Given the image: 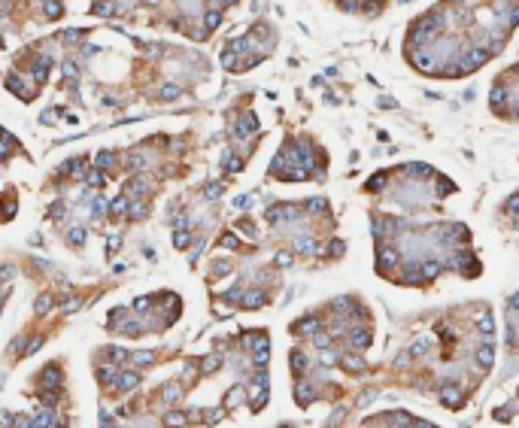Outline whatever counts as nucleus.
Segmentation results:
<instances>
[{
    "label": "nucleus",
    "mask_w": 519,
    "mask_h": 428,
    "mask_svg": "<svg viewBox=\"0 0 519 428\" xmlns=\"http://www.w3.org/2000/svg\"><path fill=\"white\" fill-rule=\"evenodd\" d=\"M401 173L407 176V180H416V183L434 180V167L431 164H407V167H401Z\"/></svg>",
    "instance_id": "1"
},
{
    "label": "nucleus",
    "mask_w": 519,
    "mask_h": 428,
    "mask_svg": "<svg viewBox=\"0 0 519 428\" xmlns=\"http://www.w3.org/2000/svg\"><path fill=\"white\" fill-rule=\"evenodd\" d=\"M49 70H52V58H49V55H40L37 61H33V70H31L33 82H37V85H43V82L49 79Z\"/></svg>",
    "instance_id": "2"
},
{
    "label": "nucleus",
    "mask_w": 519,
    "mask_h": 428,
    "mask_svg": "<svg viewBox=\"0 0 519 428\" xmlns=\"http://www.w3.org/2000/svg\"><path fill=\"white\" fill-rule=\"evenodd\" d=\"M255 128H258V119H255V113H246V116L234 124V137H249Z\"/></svg>",
    "instance_id": "3"
},
{
    "label": "nucleus",
    "mask_w": 519,
    "mask_h": 428,
    "mask_svg": "<svg viewBox=\"0 0 519 428\" xmlns=\"http://www.w3.org/2000/svg\"><path fill=\"white\" fill-rule=\"evenodd\" d=\"M489 103L495 113H504V103H507V88L504 85H492V94H489Z\"/></svg>",
    "instance_id": "4"
},
{
    "label": "nucleus",
    "mask_w": 519,
    "mask_h": 428,
    "mask_svg": "<svg viewBox=\"0 0 519 428\" xmlns=\"http://www.w3.org/2000/svg\"><path fill=\"white\" fill-rule=\"evenodd\" d=\"M6 88H9V92H15L22 100H31V88L22 82V76H6Z\"/></svg>",
    "instance_id": "5"
},
{
    "label": "nucleus",
    "mask_w": 519,
    "mask_h": 428,
    "mask_svg": "<svg viewBox=\"0 0 519 428\" xmlns=\"http://www.w3.org/2000/svg\"><path fill=\"white\" fill-rule=\"evenodd\" d=\"M92 15H100V19H110V15H116V3H110V0H97V3L92 6Z\"/></svg>",
    "instance_id": "6"
},
{
    "label": "nucleus",
    "mask_w": 519,
    "mask_h": 428,
    "mask_svg": "<svg viewBox=\"0 0 519 428\" xmlns=\"http://www.w3.org/2000/svg\"><path fill=\"white\" fill-rule=\"evenodd\" d=\"M116 161H119V155H116V152H97V155H94V164H97V170L113 167Z\"/></svg>",
    "instance_id": "7"
},
{
    "label": "nucleus",
    "mask_w": 519,
    "mask_h": 428,
    "mask_svg": "<svg viewBox=\"0 0 519 428\" xmlns=\"http://www.w3.org/2000/svg\"><path fill=\"white\" fill-rule=\"evenodd\" d=\"M219 25H222V12H219V9H210V12L204 15V31L210 33V31H216Z\"/></svg>",
    "instance_id": "8"
},
{
    "label": "nucleus",
    "mask_w": 519,
    "mask_h": 428,
    "mask_svg": "<svg viewBox=\"0 0 519 428\" xmlns=\"http://www.w3.org/2000/svg\"><path fill=\"white\" fill-rule=\"evenodd\" d=\"M46 15H49L52 22H58L61 15H64V6L58 3V0H49V3H46Z\"/></svg>",
    "instance_id": "9"
},
{
    "label": "nucleus",
    "mask_w": 519,
    "mask_h": 428,
    "mask_svg": "<svg viewBox=\"0 0 519 428\" xmlns=\"http://www.w3.org/2000/svg\"><path fill=\"white\" fill-rule=\"evenodd\" d=\"M386 180H389L386 173H373L370 180H367V185H365V188H367V191H380V188L386 185Z\"/></svg>",
    "instance_id": "10"
},
{
    "label": "nucleus",
    "mask_w": 519,
    "mask_h": 428,
    "mask_svg": "<svg viewBox=\"0 0 519 428\" xmlns=\"http://www.w3.org/2000/svg\"><path fill=\"white\" fill-rule=\"evenodd\" d=\"M110 213H113V216H124V213H128V198H116L110 204Z\"/></svg>",
    "instance_id": "11"
},
{
    "label": "nucleus",
    "mask_w": 519,
    "mask_h": 428,
    "mask_svg": "<svg viewBox=\"0 0 519 428\" xmlns=\"http://www.w3.org/2000/svg\"><path fill=\"white\" fill-rule=\"evenodd\" d=\"M219 64H222L225 70H234V67H237V55H234V52H231V49H228V52H222V58H219Z\"/></svg>",
    "instance_id": "12"
},
{
    "label": "nucleus",
    "mask_w": 519,
    "mask_h": 428,
    "mask_svg": "<svg viewBox=\"0 0 519 428\" xmlns=\"http://www.w3.org/2000/svg\"><path fill=\"white\" fill-rule=\"evenodd\" d=\"M180 94H183L180 85H164V88H161V100H176Z\"/></svg>",
    "instance_id": "13"
},
{
    "label": "nucleus",
    "mask_w": 519,
    "mask_h": 428,
    "mask_svg": "<svg viewBox=\"0 0 519 428\" xmlns=\"http://www.w3.org/2000/svg\"><path fill=\"white\" fill-rule=\"evenodd\" d=\"M307 210H310V213H325V210H328V201H325V198H313V201L307 204Z\"/></svg>",
    "instance_id": "14"
},
{
    "label": "nucleus",
    "mask_w": 519,
    "mask_h": 428,
    "mask_svg": "<svg viewBox=\"0 0 519 428\" xmlns=\"http://www.w3.org/2000/svg\"><path fill=\"white\" fill-rule=\"evenodd\" d=\"M85 183L92 185V188H100V185H103V173H94V170L85 173Z\"/></svg>",
    "instance_id": "15"
},
{
    "label": "nucleus",
    "mask_w": 519,
    "mask_h": 428,
    "mask_svg": "<svg viewBox=\"0 0 519 428\" xmlns=\"http://www.w3.org/2000/svg\"><path fill=\"white\" fill-rule=\"evenodd\" d=\"M143 164H146V155H140V152H137V155H131V158H128V167H131V170H140V167H143Z\"/></svg>",
    "instance_id": "16"
},
{
    "label": "nucleus",
    "mask_w": 519,
    "mask_h": 428,
    "mask_svg": "<svg viewBox=\"0 0 519 428\" xmlns=\"http://www.w3.org/2000/svg\"><path fill=\"white\" fill-rule=\"evenodd\" d=\"M173 243H176V249H185V246H188V234H185L183 228H180V231L173 234Z\"/></svg>",
    "instance_id": "17"
},
{
    "label": "nucleus",
    "mask_w": 519,
    "mask_h": 428,
    "mask_svg": "<svg viewBox=\"0 0 519 428\" xmlns=\"http://www.w3.org/2000/svg\"><path fill=\"white\" fill-rule=\"evenodd\" d=\"M61 40H64V43H79V40H82V31H64Z\"/></svg>",
    "instance_id": "18"
},
{
    "label": "nucleus",
    "mask_w": 519,
    "mask_h": 428,
    "mask_svg": "<svg viewBox=\"0 0 519 428\" xmlns=\"http://www.w3.org/2000/svg\"><path fill=\"white\" fill-rule=\"evenodd\" d=\"M49 307H52V298H49V295H40V298H37V313H46Z\"/></svg>",
    "instance_id": "19"
},
{
    "label": "nucleus",
    "mask_w": 519,
    "mask_h": 428,
    "mask_svg": "<svg viewBox=\"0 0 519 428\" xmlns=\"http://www.w3.org/2000/svg\"><path fill=\"white\" fill-rule=\"evenodd\" d=\"M340 9H343V12H359L362 6L355 3V0H340Z\"/></svg>",
    "instance_id": "20"
},
{
    "label": "nucleus",
    "mask_w": 519,
    "mask_h": 428,
    "mask_svg": "<svg viewBox=\"0 0 519 428\" xmlns=\"http://www.w3.org/2000/svg\"><path fill=\"white\" fill-rule=\"evenodd\" d=\"M64 76L67 79H76V61H64Z\"/></svg>",
    "instance_id": "21"
},
{
    "label": "nucleus",
    "mask_w": 519,
    "mask_h": 428,
    "mask_svg": "<svg viewBox=\"0 0 519 428\" xmlns=\"http://www.w3.org/2000/svg\"><path fill=\"white\" fill-rule=\"evenodd\" d=\"M219 194H222V185H216V183H210V185H207V198H210V201H216Z\"/></svg>",
    "instance_id": "22"
},
{
    "label": "nucleus",
    "mask_w": 519,
    "mask_h": 428,
    "mask_svg": "<svg viewBox=\"0 0 519 428\" xmlns=\"http://www.w3.org/2000/svg\"><path fill=\"white\" fill-rule=\"evenodd\" d=\"M82 240H85V231H82V228H73V231H70V243H82Z\"/></svg>",
    "instance_id": "23"
},
{
    "label": "nucleus",
    "mask_w": 519,
    "mask_h": 428,
    "mask_svg": "<svg viewBox=\"0 0 519 428\" xmlns=\"http://www.w3.org/2000/svg\"><path fill=\"white\" fill-rule=\"evenodd\" d=\"M222 246H225V249H234V246H237V237H234V234H225V237H222Z\"/></svg>",
    "instance_id": "24"
},
{
    "label": "nucleus",
    "mask_w": 519,
    "mask_h": 428,
    "mask_svg": "<svg viewBox=\"0 0 519 428\" xmlns=\"http://www.w3.org/2000/svg\"><path fill=\"white\" fill-rule=\"evenodd\" d=\"M276 264H282V267L292 264V252H279V255H276Z\"/></svg>",
    "instance_id": "25"
},
{
    "label": "nucleus",
    "mask_w": 519,
    "mask_h": 428,
    "mask_svg": "<svg viewBox=\"0 0 519 428\" xmlns=\"http://www.w3.org/2000/svg\"><path fill=\"white\" fill-rule=\"evenodd\" d=\"M249 204H252V198H249V194H243V198H237V207H240V210H246Z\"/></svg>",
    "instance_id": "26"
},
{
    "label": "nucleus",
    "mask_w": 519,
    "mask_h": 428,
    "mask_svg": "<svg viewBox=\"0 0 519 428\" xmlns=\"http://www.w3.org/2000/svg\"><path fill=\"white\" fill-rule=\"evenodd\" d=\"M161 55V46H149V58H158Z\"/></svg>",
    "instance_id": "27"
},
{
    "label": "nucleus",
    "mask_w": 519,
    "mask_h": 428,
    "mask_svg": "<svg viewBox=\"0 0 519 428\" xmlns=\"http://www.w3.org/2000/svg\"><path fill=\"white\" fill-rule=\"evenodd\" d=\"M146 3H161V0H146Z\"/></svg>",
    "instance_id": "28"
},
{
    "label": "nucleus",
    "mask_w": 519,
    "mask_h": 428,
    "mask_svg": "<svg viewBox=\"0 0 519 428\" xmlns=\"http://www.w3.org/2000/svg\"><path fill=\"white\" fill-rule=\"evenodd\" d=\"M225 3H237V0H225Z\"/></svg>",
    "instance_id": "29"
},
{
    "label": "nucleus",
    "mask_w": 519,
    "mask_h": 428,
    "mask_svg": "<svg viewBox=\"0 0 519 428\" xmlns=\"http://www.w3.org/2000/svg\"><path fill=\"white\" fill-rule=\"evenodd\" d=\"M0 134H3V128H0Z\"/></svg>",
    "instance_id": "30"
}]
</instances>
